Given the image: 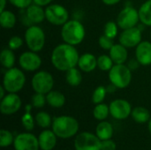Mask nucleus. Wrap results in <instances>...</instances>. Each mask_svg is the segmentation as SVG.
Listing matches in <instances>:
<instances>
[{
	"mask_svg": "<svg viewBox=\"0 0 151 150\" xmlns=\"http://www.w3.org/2000/svg\"><path fill=\"white\" fill-rule=\"evenodd\" d=\"M19 65L24 71L35 72L41 67L42 58L37 52L32 50L25 51L19 57Z\"/></svg>",
	"mask_w": 151,
	"mask_h": 150,
	"instance_id": "4468645a",
	"label": "nucleus"
},
{
	"mask_svg": "<svg viewBox=\"0 0 151 150\" xmlns=\"http://www.w3.org/2000/svg\"><path fill=\"white\" fill-rule=\"evenodd\" d=\"M22 101L17 93H8L0 103V111L3 115L10 116L18 112L21 107Z\"/></svg>",
	"mask_w": 151,
	"mask_h": 150,
	"instance_id": "ddd939ff",
	"label": "nucleus"
},
{
	"mask_svg": "<svg viewBox=\"0 0 151 150\" xmlns=\"http://www.w3.org/2000/svg\"><path fill=\"white\" fill-rule=\"evenodd\" d=\"M107 93V89L104 86H98L92 94V103L95 104L102 103L105 99Z\"/></svg>",
	"mask_w": 151,
	"mask_h": 150,
	"instance_id": "2f4dec72",
	"label": "nucleus"
},
{
	"mask_svg": "<svg viewBox=\"0 0 151 150\" xmlns=\"http://www.w3.org/2000/svg\"><path fill=\"white\" fill-rule=\"evenodd\" d=\"M101 142L96 134L83 132L76 135L73 145L75 150H101Z\"/></svg>",
	"mask_w": 151,
	"mask_h": 150,
	"instance_id": "1a4fd4ad",
	"label": "nucleus"
},
{
	"mask_svg": "<svg viewBox=\"0 0 151 150\" xmlns=\"http://www.w3.org/2000/svg\"><path fill=\"white\" fill-rule=\"evenodd\" d=\"M117 145L114 141L111 139L106 140V141H102L101 142V150H116Z\"/></svg>",
	"mask_w": 151,
	"mask_h": 150,
	"instance_id": "58836bf2",
	"label": "nucleus"
},
{
	"mask_svg": "<svg viewBox=\"0 0 151 150\" xmlns=\"http://www.w3.org/2000/svg\"><path fill=\"white\" fill-rule=\"evenodd\" d=\"M127 65L129 67V69H130L131 71H134V70L138 69V68H139V66L141 65V64L139 63V61H138L136 58H134V59L129 60Z\"/></svg>",
	"mask_w": 151,
	"mask_h": 150,
	"instance_id": "ea45409f",
	"label": "nucleus"
},
{
	"mask_svg": "<svg viewBox=\"0 0 151 150\" xmlns=\"http://www.w3.org/2000/svg\"><path fill=\"white\" fill-rule=\"evenodd\" d=\"M148 123H149V125H148V128H149V131H150V134H151V118L150 119V121H149Z\"/></svg>",
	"mask_w": 151,
	"mask_h": 150,
	"instance_id": "de8ad7c7",
	"label": "nucleus"
},
{
	"mask_svg": "<svg viewBox=\"0 0 151 150\" xmlns=\"http://www.w3.org/2000/svg\"><path fill=\"white\" fill-rule=\"evenodd\" d=\"M12 5L19 9H26L33 4V0H8Z\"/></svg>",
	"mask_w": 151,
	"mask_h": 150,
	"instance_id": "4c0bfd02",
	"label": "nucleus"
},
{
	"mask_svg": "<svg viewBox=\"0 0 151 150\" xmlns=\"http://www.w3.org/2000/svg\"><path fill=\"white\" fill-rule=\"evenodd\" d=\"M45 18L51 25L63 26L69 20V12L59 4H50L45 8Z\"/></svg>",
	"mask_w": 151,
	"mask_h": 150,
	"instance_id": "6e6552de",
	"label": "nucleus"
},
{
	"mask_svg": "<svg viewBox=\"0 0 151 150\" xmlns=\"http://www.w3.org/2000/svg\"><path fill=\"white\" fill-rule=\"evenodd\" d=\"M106 89H107V92L108 93H113V92H115L117 89H118V88L116 87V86H114L113 84H110V85H108L107 87H106Z\"/></svg>",
	"mask_w": 151,
	"mask_h": 150,
	"instance_id": "37998d69",
	"label": "nucleus"
},
{
	"mask_svg": "<svg viewBox=\"0 0 151 150\" xmlns=\"http://www.w3.org/2000/svg\"><path fill=\"white\" fill-rule=\"evenodd\" d=\"M135 58L141 65L148 66L151 65V42L149 41H142L135 47Z\"/></svg>",
	"mask_w": 151,
	"mask_h": 150,
	"instance_id": "dca6fc26",
	"label": "nucleus"
},
{
	"mask_svg": "<svg viewBox=\"0 0 151 150\" xmlns=\"http://www.w3.org/2000/svg\"><path fill=\"white\" fill-rule=\"evenodd\" d=\"M25 73L17 67L7 69L4 74L3 86L8 93H18L25 86Z\"/></svg>",
	"mask_w": 151,
	"mask_h": 150,
	"instance_id": "20e7f679",
	"label": "nucleus"
},
{
	"mask_svg": "<svg viewBox=\"0 0 151 150\" xmlns=\"http://www.w3.org/2000/svg\"><path fill=\"white\" fill-rule=\"evenodd\" d=\"M109 80L111 84L116 86L118 89L127 88L132 80V71L125 65H114L109 71Z\"/></svg>",
	"mask_w": 151,
	"mask_h": 150,
	"instance_id": "39448f33",
	"label": "nucleus"
},
{
	"mask_svg": "<svg viewBox=\"0 0 151 150\" xmlns=\"http://www.w3.org/2000/svg\"><path fill=\"white\" fill-rule=\"evenodd\" d=\"M5 92H7L6 90H5V88H4V86L3 85H1L0 86V99H3L6 95H5Z\"/></svg>",
	"mask_w": 151,
	"mask_h": 150,
	"instance_id": "a18cd8bd",
	"label": "nucleus"
},
{
	"mask_svg": "<svg viewBox=\"0 0 151 150\" xmlns=\"http://www.w3.org/2000/svg\"><path fill=\"white\" fill-rule=\"evenodd\" d=\"M140 22L146 27H151V0L145 1L138 10Z\"/></svg>",
	"mask_w": 151,
	"mask_h": 150,
	"instance_id": "b1692460",
	"label": "nucleus"
},
{
	"mask_svg": "<svg viewBox=\"0 0 151 150\" xmlns=\"http://www.w3.org/2000/svg\"><path fill=\"white\" fill-rule=\"evenodd\" d=\"M142 32L139 27H134L124 29L119 35V43L128 48H134L142 42Z\"/></svg>",
	"mask_w": 151,
	"mask_h": 150,
	"instance_id": "2eb2a0df",
	"label": "nucleus"
},
{
	"mask_svg": "<svg viewBox=\"0 0 151 150\" xmlns=\"http://www.w3.org/2000/svg\"><path fill=\"white\" fill-rule=\"evenodd\" d=\"M15 150H39L38 137L31 133H22L18 134L13 142Z\"/></svg>",
	"mask_w": 151,
	"mask_h": 150,
	"instance_id": "f8f14e48",
	"label": "nucleus"
},
{
	"mask_svg": "<svg viewBox=\"0 0 151 150\" xmlns=\"http://www.w3.org/2000/svg\"><path fill=\"white\" fill-rule=\"evenodd\" d=\"M35 123L41 128H48L52 125V119L49 113L45 111H40L35 115Z\"/></svg>",
	"mask_w": 151,
	"mask_h": 150,
	"instance_id": "c85d7f7f",
	"label": "nucleus"
},
{
	"mask_svg": "<svg viewBox=\"0 0 151 150\" xmlns=\"http://www.w3.org/2000/svg\"><path fill=\"white\" fill-rule=\"evenodd\" d=\"M65 80L71 87H78L82 81V75L81 70L73 67L65 72Z\"/></svg>",
	"mask_w": 151,
	"mask_h": 150,
	"instance_id": "a878e982",
	"label": "nucleus"
},
{
	"mask_svg": "<svg viewBox=\"0 0 151 150\" xmlns=\"http://www.w3.org/2000/svg\"><path fill=\"white\" fill-rule=\"evenodd\" d=\"M15 137L13 134L6 129H1L0 131V147L8 148L11 145H13Z\"/></svg>",
	"mask_w": 151,
	"mask_h": 150,
	"instance_id": "7c9ffc66",
	"label": "nucleus"
},
{
	"mask_svg": "<svg viewBox=\"0 0 151 150\" xmlns=\"http://www.w3.org/2000/svg\"><path fill=\"white\" fill-rule=\"evenodd\" d=\"M110 114L117 120L127 119L132 113V106L130 103L125 99H116L110 105Z\"/></svg>",
	"mask_w": 151,
	"mask_h": 150,
	"instance_id": "9b49d317",
	"label": "nucleus"
},
{
	"mask_svg": "<svg viewBox=\"0 0 151 150\" xmlns=\"http://www.w3.org/2000/svg\"><path fill=\"white\" fill-rule=\"evenodd\" d=\"M47 103L52 108H61L65 103V96L60 91L51 90L46 95Z\"/></svg>",
	"mask_w": 151,
	"mask_h": 150,
	"instance_id": "4be33fe9",
	"label": "nucleus"
},
{
	"mask_svg": "<svg viewBox=\"0 0 151 150\" xmlns=\"http://www.w3.org/2000/svg\"><path fill=\"white\" fill-rule=\"evenodd\" d=\"M80 125L78 120L71 116H59L53 119L51 130L56 133L58 138L70 139L77 135Z\"/></svg>",
	"mask_w": 151,
	"mask_h": 150,
	"instance_id": "f03ea898",
	"label": "nucleus"
},
{
	"mask_svg": "<svg viewBox=\"0 0 151 150\" xmlns=\"http://www.w3.org/2000/svg\"><path fill=\"white\" fill-rule=\"evenodd\" d=\"M109 55L111 57L113 63L115 65H121L126 64L128 57V51L127 48L122 45L121 43L114 44L111 49L109 50Z\"/></svg>",
	"mask_w": 151,
	"mask_h": 150,
	"instance_id": "6ab92c4d",
	"label": "nucleus"
},
{
	"mask_svg": "<svg viewBox=\"0 0 151 150\" xmlns=\"http://www.w3.org/2000/svg\"><path fill=\"white\" fill-rule=\"evenodd\" d=\"M114 65L110 55L103 54L97 57V67L103 72H109Z\"/></svg>",
	"mask_w": 151,
	"mask_h": 150,
	"instance_id": "c756f323",
	"label": "nucleus"
},
{
	"mask_svg": "<svg viewBox=\"0 0 151 150\" xmlns=\"http://www.w3.org/2000/svg\"><path fill=\"white\" fill-rule=\"evenodd\" d=\"M31 86L35 93L47 95L53 88V76L47 71H39L33 76L31 80Z\"/></svg>",
	"mask_w": 151,
	"mask_h": 150,
	"instance_id": "0eeeda50",
	"label": "nucleus"
},
{
	"mask_svg": "<svg viewBox=\"0 0 151 150\" xmlns=\"http://www.w3.org/2000/svg\"><path fill=\"white\" fill-rule=\"evenodd\" d=\"M24 39L29 50L39 52L45 45L46 37L45 33L41 27L33 25L29 27H27Z\"/></svg>",
	"mask_w": 151,
	"mask_h": 150,
	"instance_id": "423d86ee",
	"label": "nucleus"
},
{
	"mask_svg": "<svg viewBox=\"0 0 151 150\" xmlns=\"http://www.w3.org/2000/svg\"><path fill=\"white\" fill-rule=\"evenodd\" d=\"M80 55L75 46L61 43L56 46L51 52V64L58 71L66 72L78 65Z\"/></svg>",
	"mask_w": 151,
	"mask_h": 150,
	"instance_id": "f257e3e1",
	"label": "nucleus"
},
{
	"mask_svg": "<svg viewBox=\"0 0 151 150\" xmlns=\"http://www.w3.org/2000/svg\"><path fill=\"white\" fill-rule=\"evenodd\" d=\"M150 34H151V32H150Z\"/></svg>",
	"mask_w": 151,
	"mask_h": 150,
	"instance_id": "09e8293b",
	"label": "nucleus"
},
{
	"mask_svg": "<svg viewBox=\"0 0 151 150\" xmlns=\"http://www.w3.org/2000/svg\"><path fill=\"white\" fill-rule=\"evenodd\" d=\"M121 0H102V2L106 5H115L119 4Z\"/></svg>",
	"mask_w": 151,
	"mask_h": 150,
	"instance_id": "79ce46f5",
	"label": "nucleus"
},
{
	"mask_svg": "<svg viewBox=\"0 0 151 150\" xmlns=\"http://www.w3.org/2000/svg\"><path fill=\"white\" fill-rule=\"evenodd\" d=\"M78 67L84 72H91L97 67V57L91 53H85L80 56Z\"/></svg>",
	"mask_w": 151,
	"mask_h": 150,
	"instance_id": "aec40b11",
	"label": "nucleus"
},
{
	"mask_svg": "<svg viewBox=\"0 0 151 150\" xmlns=\"http://www.w3.org/2000/svg\"><path fill=\"white\" fill-rule=\"evenodd\" d=\"M0 62L3 67L6 69L12 68L15 64V54L11 49H4L0 54Z\"/></svg>",
	"mask_w": 151,
	"mask_h": 150,
	"instance_id": "bb28decb",
	"label": "nucleus"
},
{
	"mask_svg": "<svg viewBox=\"0 0 151 150\" xmlns=\"http://www.w3.org/2000/svg\"><path fill=\"white\" fill-rule=\"evenodd\" d=\"M132 118L138 124H145L150 119V113L149 110L145 107L138 106L132 110L131 113Z\"/></svg>",
	"mask_w": 151,
	"mask_h": 150,
	"instance_id": "5701e85b",
	"label": "nucleus"
},
{
	"mask_svg": "<svg viewBox=\"0 0 151 150\" xmlns=\"http://www.w3.org/2000/svg\"><path fill=\"white\" fill-rule=\"evenodd\" d=\"M23 45V40L21 37H19V35H14L12 36L9 39L8 42V48L12 50H19L21 46Z\"/></svg>",
	"mask_w": 151,
	"mask_h": 150,
	"instance_id": "e433bc0d",
	"label": "nucleus"
},
{
	"mask_svg": "<svg viewBox=\"0 0 151 150\" xmlns=\"http://www.w3.org/2000/svg\"><path fill=\"white\" fill-rule=\"evenodd\" d=\"M119 25L117 24V22L114 21H108L105 26H104V34H105L106 36L114 39L119 33Z\"/></svg>",
	"mask_w": 151,
	"mask_h": 150,
	"instance_id": "473e14b6",
	"label": "nucleus"
},
{
	"mask_svg": "<svg viewBox=\"0 0 151 150\" xmlns=\"http://www.w3.org/2000/svg\"><path fill=\"white\" fill-rule=\"evenodd\" d=\"M47 103L46 100V95L40 94V93H35L31 98V104L34 108L41 109L44 107V105Z\"/></svg>",
	"mask_w": 151,
	"mask_h": 150,
	"instance_id": "72a5a7b5",
	"label": "nucleus"
},
{
	"mask_svg": "<svg viewBox=\"0 0 151 150\" xmlns=\"http://www.w3.org/2000/svg\"><path fill=\"white\" fill-rule=\"evenodd\" d=\"M41 150H52L58 143V136L52 130H44L38 136Z\"/></svg>",
	"mask_w": 151,
	"mask_h": 150,
	"instance_id": "a211bd4d",
	"label": "nucleus"
},
{
	"mask_svg": "<svg viewBox=\"0 0 151 150\" xmlns=\"http://www.w3.org/2000/svg\"><path fill=\"white\" fill-rule=\"evenodd\" d=\"M96 134L101 141L110 140L113 136V126L108 121H100L96 127Z\"/></svg>",
	"mask_w": 151,
	"mask_h": 150,
	"instance_id": "412c9836",
	"label": "nucleus"
},
{
	"mask_svg": "<svg viewBox=\"0 0 151 150\" xmlns=\"http://www.w3.org/2000/svg\"><path fill=\"white\" fill-rule=\"evenodd\" d=\"M21 123H22L23 127L27 131L29 132L34 129L35 119L34 118V117L32 116V114L30 112H25V114L21 118Z\"/></svg>",
	"mask_w": 151,
	"mask_h": 150,
	"instance_id": "f704fd0d",
	"label": "nucleus"
},
{
	"mask_svg": "<svg viewBox=\"0 0 151 150\" xmlns=\"http://www.w3.org/2000/svg\"><path fill=\"white\" fill-rule=\"evenodd\" d=\"M110 114V107L105 103H98L96 104L93 110V116L98 121L105 120Z\"/></svg>",
	"mask_w": 151,
	"mask_h": 150,
	"instance_id": "cd10ccee",
	"label": "nucleus"
},
{
	"mask_svg": "<svg viewBox=\"0 0 151 150\" xmlns=\"http://www.w3.org/2000/svg\"><path fill=\"white\" fill-rule=\"evenodd\" d=\"M33 108V105L32 104H27L26 107H25V111L26 112H31V110Z\"/></svg>",
	"mask_w": 151,
	"mask_h": 150,
	"instance_id": "49530a36",
	"label": "nucleus"
},
{
	"mask_svg": "<svg viewBox=\"0 0 151 150\" xmlns=\"http://www.w3.org/2000/svg\"><path fill=\"white\" fill-rule=\"evenodd\" d=\"M98 43L100 45V47L105 50H110L111 49V47L115 44L113 42V39L106 36L105 34H103L99 37L98 39Z\"/></svg>",
	"mask_w": 151,
	"mask_h": 150,
	"instance_id": "c9c22d12",
	"label": "nucleus"
},
{
	"mask_svg": "<svg viewBox=\"0 0 151 150\" xmlns=\"http://www.w3.org/2000/svg\"><path fill=\"white\" fill-rule=\"evenodd\" d=\"M7 1H8V0H0V12L5 10Z\"/></svg>",
	"mask_w": 151,
	"mask_h": 150,
	"instance_id": "c03bdc74",
	"label": "nucleus"
},
{
	"mask_svg": "<svg viewBox=\"0 0 151 150\" xmlns=\"http://www.w3.org/2000/svg\"><path fill=\"white\" fill-rule=\"evenodd\" d=\"M139 22V11L132 5L125 6L117 17V24L122 30L136 27Z\"/></svg>",
	"mask_w": 151,
	"mask_h": 150,
	"instance_id": "9d476101",
	"label": "nucleus"
},
{
	"mask_svg": "<svg viewBox=\"0 0 151 150\" xmlns=\"http://www.w3.org/2000/svg\"><path fill=\"white\" fill-rule=\"evenodd\" d=\"M17 22V18L15 14L8 10H4L0 12V25L3 28L11 29Z\"/></svg>",
	"mask_w": 151,
	"mask_h": 150,
	"instance_id": "393cba45",
	"label": "nucleus"
},
{
	"mask_svg": "<svg viewBox=\"0 0 151 150\" xmlns=\"http://www.w3.org/2000/svg\"><path fill=\"white\" fill-rule=\"evenodd\" d=\"M86 35L83 24L79 19H69L61 28V37L64 42L76 46L81 44Z\"/></svg>",
	"mask_w": 151,
	"mask_h": 150,
	"instance_id": "7ed1b4c3",
	"label": "nucleus"
},
{
	"mask_svg": "<svg viewBox=\"0 0 151 150\" xmlns=\"http://www.w3.org/2000/svg\"><path fill=\"white\" fill-rule=\"evenodd\" d=\"M24 11L32 25H38L46 19L45 9H43L42 6H40L34 3L26 9H24Z\"/></svg>",
	"mask_w": 151,
	"mask_h": 150,
	"instance_id": "f3484780",
	"label": "nucleus"
},
{
	"mask_svg": "<svg viewBox=\"0 0 151 150\" xmlns=\"http://www.w3.org/2000/svg\"><path fill=\"white\" fill-rule=\"evenodd\" d=\"M54 0H33V3L35 4H38L40 6H48Z\"/></svg>",
	"mask_w": 151,
	"mask_h": 150,
	"instance_id": "a19ab883",
	"label": "nucleus"
}]
</instances>
